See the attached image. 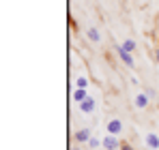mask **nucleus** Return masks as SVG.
<instances>
[{
  "mask_svg": "<svg viewBox=\"0 0 159 150\" xmlns=\"http://www.w3.org/2000/svg\"><path fill=\"white\" fill-rule=\"evenodd\" d=\"M103 148L106 150H114V148H120V144H118V139H116L112 133H107V137L103 139Z\"/></svg>",
  "mask_w": 159,
  "mask_h": 150,
  "instance_id": "obj_1",
  "label": "nucleus"
},
{
  "mask_svg": "<svg viewBox=\"0 0 159 150\" xmlns=\"http://www.w3.org/2000/svg\"><path fill=\"white\" fill-rule=\"evenodd\" d=\"M120 131H123V122H120L118 118H114V120H110V122H107V133L116 135V133H120Z\"/></svg>",
  "mask_w": 159,
  "mask_h": 150,
  "instance_id": "obj_2",
  "label": "nucleus"
},
{
  "mask_svg": "<svg viewBox=\"0 0 159 150\" xmlns=\"http://www.w3.org/2000/svg\"><path fill=\"white\" fill-rule=\"evenodd\" d=\"M80 109H82L84 114H90V112L95 109V99H93V97H88V99H84L82 103H80Z\"/></svg>",
  "mask_w": 159,
  "mask_h": 150,
  "instance_id": "obj_3",
  "label": "nucleus"
},
{
  "mask_svg": "<svg viewBox=\"0 0 159 150\" xmlns=\"http://www.w3.org/2000/svg\"><path fill=\"white\" fill-rule=\"evenodd\" d=\"M146 146H148V148H153V150L159 148V137L155 135V133H148V135H146Z\"/></svg>",
  "mask_w": 159,
  "mask_h": 150,
  "instance_id": "obj_4",
  "label": "nucleus"
},
{
  "mask_svg": "<svg viewBox=\"0 0 159 150\" xmlns=\"http://www.w3.org/2000/svg\"><path fill=\"white\" fill-rule=\"evenodd\" d=\"M118 54H120V58H123V62H125V64H129V67H133V64H135V62H133V58H131V54H129V51H125V50H123V47H118Z\"/></svg>",
  "mask_w": 159,
  "mask_h": 150,
  "instance_id": "obj_5",
  "label": "nucleus"
},
{
  "mask_svg": "<svg viewBox=\"0 0 159 150\" xmlns=\"http://www.w3.org/2000/svg\"><path fill=\"white\" fill-rule=\"evenodd\" d=\"M75 139H78V142H88V139H90V131H88V129L78 131V133H75Z\"/></svg>",
  "mask_w": 159,
  "mask_h": 150,
  "instance_id": "obj_6",
  "label": "nucleus"
},
{
  "mask_svg": "<svg viewBox=\"0 0 159 150\" xmlns=\"http://www.w3.org/2000/svg\"><path fill=\"white\" fill-rule=\"evenodd\" d=\"M146 105H148V97H146V95H138V97H135V107L144 109Z\"/></svg>",
  "mask_w": 159,
  "mask_h": 150,
  "instance_id": "obj_7",
  "label": "nucleus"
},
{
  "mask_svg": "<svg viewBox=\"0 0 159 150\" xmlns=\"http://www.w3.org/2000/svg\"><path fill=\"white\" fill-rule=\"evenodd\" d=\"M88 39H90V41H95V43H99V41H101L99 30H97V28H88Z\"/></svg>",
  "mask_w": 159,
  "mask_h": 150,
  "instance_id": "obj_8",
  "label": "nucleus"
},
{
  "mask_svg": "<svg viewBox=\"0 0 159 150\" xmlns=\"http://www.w3.org/2000/svg\"><path fill=\"white\" fill-rule=\"evenodd\" d=\"M73 99H75V103H82L84 99H88V95L84 92V88H78V90L73 92Z\"/></svg>",
  "mask_w": 159,
  "mask_h": 150,
  "instance_id": "obj_9",
  "label": "nucleus"
},
{
  "mask_svg": "<svg viewBox=\"0 0 159 150\" xmlns=\"http://www.w3.org/2000/svg\"><path fill=\"white\" fill-rule=\"evenodd\" d=\"M120 47H123L125 51H133V50H135V41H133V39H127V41H125Z\"/></svg>",
  "mask_w": 159,
  "mask_h": 150,
  "instance_id": "obj_10",
  "label": "nucleus"
},
{
  "mask_svg": "<svg viewBox=\"0 0 159 150\" xmlns=\"http://www.w3.org/2000/svg\"><path fill=\"white\" fill-rule=\"evenodd\" d=\"M88 146H90V148H97V146H103V142H99L97 137H90V139H88Z\"/></svg>",
  "mask_w": 159,
  "mask_h": 150,
  "instance_id": "obj_11",
  "label": "nucleus"
},
{
  "mask_svg": "<svg viewBox=\"0 0 159 150\" xmlns=\"http://www.w3.org/2000/svg\"><path fill=\"white\" fill-rule=\"evenodd\" d=\"M88 86V79L86 77H78V88H86Z\"/></svg>",
  "mask_w": 159,
  "mask_h": 150,
  "instance_id": "obj_12",
  "label": "nucleus"
},
{
  "mask_svg": "<svg viewBox=\"0 0 159 150\" xmlns=\"http://www.w3.org/2000/svg\"><path fill=\"white\" fill-rule=\"evenodd\" d=\"M120 150H133V148L129 146V144H123V146H120Z\"/></svg>",
  "mask_w": 159,
  "mask_h": 150,
  "instance_id": "obj_13",
  "label": "nucleus"
}]
</instances>
